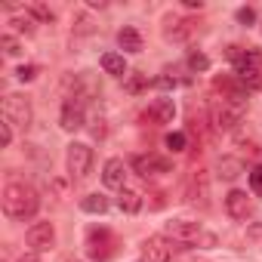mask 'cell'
I'll return each instance as SVG.
<instances>
[{
	"label": "cell",
	"instance_id": "obj_28",
	"mask_svg": "<svg viewBox=\"0 0 262 262\" xmlns=\"http://www.w3.org/2000/svg\"><path fill=\"white\" fill-rule=\"evenodd\" d=\"M37 74H40V68H37V65H19V68H16V77H19L22 83H31Z\"/></svg>",
	"mask_w": 262,
	"mask_h": 262
},
{
	"label": "cell",
	"instance_id": "obj_3",
	"mask_svg": "<svg viewBox=\"0 0 262 262\" xmlns=\"http://www.w3.org/2000/svg\"><path fill=\"white\" fill-rule=\"evenodd\" d=\"M114 250H117V237H114L105 225L86 228V256H90L93 262H108V259L114 256Z\"/></svg>",
	"mask_w": 262,
	"mask_h": 262
},
{
	"label": "cell",
	"instance_id": "obj_14",
	"mask_svg": "<svg viewBox=\"0 0 262 262\" xmlns=\"http://www.w3.org/2000/svg\"><path fill=\"white\" fill-rule=\"evenodd\" d=\"M173 117H176V102L170 96L155 99L148 105V111H145V120H151L155 126H167V123H173Z\"/></svg>",
	"mask_w": 262,
	"mask_h": 262
},
{
	"label": "cell",
	"instance_id": "obj_20",
	"mask_svg": "<svg viewBox=\"0 0 262 262\" xmlns=\"http://www.w3.org/2000/svg\"><path fill=\"white\" fill-rule=\"evenodd\" d=\"M117 43H120L123 53H142V34H139L133 25H123V28L117 31Z\"/></svg>",
	"mask_w": 262,
	"mask_h": 262
},
{
	"label": "cell",
	"instance_id": "obj_35",
	"mask_svg": "<svg viewBox=\"0 0 262 262\" xmlns=\"http://www.w3.org/2000/svg\"><path fill=\"white\" fill-rule=\"evenodd\" d=\"M185 7H188V10H204L201 0H185Z\"/></svg>",
	"mask_w": 262,
	"mask_h": 262
},
{
	"label": "cell",
	"instance_id": "obj_26",
	"mask_svg": "<svg viewBox=\"0 0 262 262\" xmlns=\"http://www.w3.org/2000/svg\"><path fill=\"white\" fill-rule=\"evenodd\" d=\"M167 148H170V151H185V148H188V136L182 133V129H176V133L167 136Z\"/></svg>",
	"mask_w": 262,
	"mask_h": 262
},
{
	"label": "cell",
	"instance_id": "obj_19",
	"mask_svg": "<svg viewBox=\"0 0 262 262\" xmlns=\"http://www.w3.org/2000/svg\"><path fill=\"white\" fill-rule=\"evenodd\" d=\"M244 170H247V167H244V161H241V158H231V155H222V158H219V164H216V176H219V179H225V182H234Z\"/></svg>",
	"mask_w": 262,
	"mask_h": 262
},
{
	"label": "cell",
	"instance_id": "obj_6",
	"mask_svg": "<svg viewBox=\"0 0 262 262\" xmlns=\"http://www.w3.org/2000/svg\"><path fill=\"white\" fill-rule=\"evenodd\" d=\"M213 90L222 96V102H228V105H237V108H247V86L234 77V74H219L216 80H213Z\"/></svg>",
	"mask_w": 262,
	"mask_h": 262
},
{
	"label": "cell",
	"instance_id": "obj_34",
	"mask_svg": "<svg viewBox=\"0 0 262 262\" xmlns=\"http://www.w3.org/2000/svg\"><path fill=\"white\" fill-rule=\"evenodd\" d=\"M247 237L250 241H262V222H247Z\"/></svg>",
	"mask_w": 262,
	"mask_h": 262
},
{
	"label": "cell",
	"instance_id": "obj_25",
	"mask_svg": "<svg viewBox=\"0 0 262 262\" xmlns=\"http://www.w3.org/2000/svg\"><path fill=\"white\" fill-rule=\"evenodd\" d=\"M188 68H191V71H207V68H210V56L201 53V50H191V53H188Z\"/></svg>",
	"mask_w": 262,
	"mask_h": 262
},
{
	"label": "cell",
	"instance_id": "obj_7",
	"mask_svg": "<svg viewBox=\"0 0 262 262\" xmlns=\"http://www.w3.org/2000/svg\"><path fill=\"white\" fill-rule=\"evenodd\" d=\"M210 120H213L216 129H237L241 120H244V108L228 105V102L219 99V102H213V108H210Z\"/></svg>",
	"mask_w": 262,
	"mask_h": 262
},
{
	"label": "cell",
	"instance_id": "obj_16",
	"mask_svg": "<svg viewBox=\"0 0 262 262\" xmlns=\"http://www.w3.org/2000/svg\"><path fill=\"white\" fill-rule=\"evenodd\" d=\"M102 182H105V188H117V191H123L126 185V164H123V158H108L105 161V167H102Z\"/></svg>",
	"mask_w": 262,
	"mask_h": 262
},
{
	"label": "cell",
	"instance_id": "obj_12",
	"mask_svg": "<svg viewBox=\"0 0 262 262\" xmlns=\"http://www.w3.org/2000/svg\"><path fill=\"white\" fill-rule=\"evenodd\" d=\"M194 19H179V16H167L164 19V40L170 43H185L194 34Z\"/></svg>",
	"mask_w": 262,
	"mask_h": 262
},
{
	"label": "cell",
	"instance_id": "obj_11",
	"mask_svg": "<svg viewBox=\"0 0 262 262\" xmlns=\"http://www.w3.org/2000/svg\"><path fill=\"white\" fill-rule=\"evenodd\" d=\"M59 126L65 129V133H77V129L86 126V114H83V102L77 99H68L59 111Z\"/></svg>",
	"mask_w": 262,
	"mask_h": 262
},
{
	"label": "cell",
	"instance_id": "obj_1",
	"mask_svg": "<svg viewBox=\"0 0 262 262\" xmlns=\"http://www.w3.org/2000/svg\"><path fill=\"white\" fill-rule=\"evenodd\" d=\"M4 213H7V219H13V222H28V219H34L37 216V210H40V194L31 188V185H25V182H10L7 188H4Z\"/></svg>",
	"mask_w": 262,
	"mask_h": 262
},
{
	"label": "cell",
	"instance_id": "obj_30",
	"mask_svg": "<svg viewBox=\"0 0 262 262\" xmlns=\"http://www.w3.org/2000/svg\"><path fill=\"white\" fill-rule=\"evenodd\" d=\"M234 19H237L241 25H253V22H256V10H253V7H241V10L234 13Z\"/></svg>",
	"mask_w": 262,
	"mask_h": 262
},
{
	"label": "cell",
	"instance_id": "obj_38",
	"mask_svg": "<svg viewBox=\"0 0 262 262\" xmlns=\"http://www.w3.org/2000/svg\"><path fill=\"white\" fill-rule=\"evenodd\" d=\"M71 262H74V259H71Z\"/></svg>",
	"mask_w": 262,
	"mask_h": 262
},
{
	"label": "cell",
	"instance_id": "obj_21",
	"mask_svg": "<svg viewBox=\"0 0 262 262\" xmlns=\"http://www.w3.org/2000/svg\"><path fill=\"white\" fill-rule=\"evenodd\" d=\"M99 65H102V71L111 74V77H126V74H129V71H126V59H123L120 53H102Z\"/></svg>",
	"mask_w": 262,
	"mask_h": 262
},
{
	"label": "cell",
	"instance_id": "obj_31",
	"mask_svg": "<svg viewBox=\"0 0 262 262\" xmlns=\"http://www.w3.org/2000/svg\"><path fill=\"white\" fill-rule=\"evenodd\" d=\"M0 145H4V148L13 145V123H10V120L0 123Z\"/></svg>",
	"mask_w": 262,
	"mask_h": 262
},
{
	"label": "cell",
	"instance_id": "obj_33",
	"mask_svg": "<svg viewBox=\"0 0 262 262\" xmlns=\"http://www.w3.org/2000/svg\"><path fill=\"white\" fill-rule=\"evenodd\" d=\"M126 77H129V80H126V90H129V93H139V90L148 83V80H145V77H139V74H126Z\"/></svg>",
	"mask_w": 262,
	"mask_h": 262
},
{
	"label": "cell",
	"instance_id": "obj_8",
	"mask_svg": "<svg viewBox=\"0 0 262 262\" xmlns=\"http://www.w3.org/2000/svg\"><path fill=\"white\" fill-rule=\"evenodd\" d=\"M185 201H188L191 207H201V210L210 207V179H207L204 170H194V173H191V179H188V185H185Z\"/></svg>",
	"mask_w": 262,
	"mask_h": 262
},
{
	"label": "cell",
	"instance_id": "obj_37",
	"mask_svg": "<svg viewBox=\"0 0 262 262\" xmlns=\"http://www.w3.org/2000/svg\"><path fill=\"white\" fill-rule=\"evenodd\" d=\"M142 262H145V259H142Z\"/></svg>",
	"mask_w": 262,
	"mask_h": 262
},
{
	"label": "cell",
	"instance_id": "obj_24",
	"mask_svg": "<svg viewBox=\"0 0 262 262\" xmlns=\"http://www.w3.org/2000/svg\"><path fill=\"white\" fill-rule=\"evenodd\" d=\"M0 50H4V56H22V43L16 34H0Z\"/></svg>",
	"mask_w": 262,
	"mask_h": 262
},
{
	"label": "cell",
	"instance_id": "obj_15",
	"mask_svg": "<svg viewBox=\"0 0 262 262\" xmlns=\"http://www.w3.org/2000/svg\"><path fill=\"white\" fill-rule=\"evenodd\" d=\"M133 170L148 179V176H161V173H170V161L167 158H158V155H136L133 158Z\"/></svg>",
	"mask_w": 262,
	"mask_h": 262
},
{
	"label": "cell",
	"instance_id": "obj_18",
	"mask_svg": "<svg viewBox=\"0 0 262 262\" xmlns=\"http://www.w3.org/2000/svg\"><path fill=\"white\" fill-rule=\"evenodd\" d=\"M10 25H13L16 34H25V37H31L37 31V19L31 16V10H13L10 13Z\"/></svg>",
	"mask_w": 262,
	"mask_h": 262
},
{
	"label": "cell",
	"instance_id": "obj_5",
	"mask_svg": "<svg viewBox=\"0 0 262 262\" xmlns=\"http://www.w3.org/2000/svg\"><path fill=\"white\" fill-rule=\"evenodd\" d=\"M65 167L71 173V179H86L90 170H93V148L86 142H71L68 151H65Z\"/></svg>",
	"mask_w": 262,
	"mask_h": 262
},
{
	"label": "cell",
	"instance_id": "obj_29",
	"mask_svg": "<svg viewBox=\"0 0 262 262\" xmlns=\"http://www.w3.org/2000/svg\"><path fill=\"white\" fill-rule=\"evenodd\" d=\"M250 191H253L256 198H262V167L250 170Z\"/></svg>",
	"mask_w": 262,
	"mask_h": 262
},
{
	"label": "cell",
	"instance_id": "obj_27",
	"mask_svg": "<svg viewBox=\"0 0 262 262\" xmlns=\"http://www.w3.org/2000/svg\"><path fill=\"white\" fill-rule=\"evenodd\" d=\"M28 10H31V16H34L37 22H47V25L56 19V13H53L50 7H43V4H34V7H28Z\"/></svg>",
	"mask_w": 262,
	"mask_h": 262
},
{
	"label": "cell",
	"instance_id": "obj_9",
	"mask_svg": "<svg viewBox=\"0 0 262 262\" xmlns=\"http://www.w3.org/2000/svg\"><path fill=\"white\" fill-rule=\"evenodd\" d=\"M204 225L201 222H188V219H173V222H167V237H173V241H179V244H201V237H204Z\"/></svg>",
	"mask_w": 262,
	"mask_h": 262
},
{
	"label": "cell",
	"instance_id": "obj_17",
	"mask_svg": "<svg viewBox=\"0 0 262 262\" xmlns=\"http://www.w3.org/2000/svg\"><path fill=\"white\" fill-rule=\"evenodd\" d=\"M225 213H228L234 222H247V219H250V198H247V191L231 188V191L225 194Z\"/></svg>",
	"mask_w": 262,
	"mask_h": 262
},
{
	"label": "cell",
	"instance_id": "obj_10",
	"mask_svg": "<svg viewBox=\"0 0 262 262\" xmlns=\"http://www.w3.org/2000/svg\"><path fill=\"white\" fill-rule=\"evenodd\" d=\"M25 241H28V247H31L34 253L53 250V244H56V228H53V222H34V225L25 231Z\"/></svg>",
	"mask_w": 262,
	"mask_h": 262
},
{
	"label": "cell",
	"instance_id": "obj_2",
	"mask_svg": "<svg viewBox=\"0 0 262 262\" xmlns=\"http://www.w3.org/2000/svg\"><path fill=\"white\" fill-rule=\"evenodd\" d=\"M234 77L247 90L262 93V53L259 50H241V56L234 59Z\"/></svg>",
	"mask_w": 262,
	"mask_h": 262
},
{
	"label": "cell",
	"instance_id": "obj_13",
	"mask_svg": "<svg viewBox=\"0 0 262 262\" xmlns=\"http://www.w3.org/2000/svg\"><path fill=\"white\" fill-rule=\"evenodd\" d=\"M142 256L145 262H170L173 259V244L164 234H151L142 241Z\"/></svg>",
	"mask_w": 262,
	"mask_h": 262
},
{
	"label": "cell",
	"instance_id": "obj_36",
	"mask_svg": "<svg viewBox=\"0 0 262 262\" xmlns=\"http://www.w3.org/2000/svg\"><path fill=\"white\" fill-rule=\"evenodd\" d=\"M22 262H37V259H22Z\"/></svg>",
	"mask_w": 262,
	"mask_h": 262
},
{
	"label": "cell",
	"instance_id": "obj_32",
	"mask_svg": "<svg viewBox=\"0 0 262 262\" xmlns=\"http://www.w3.org/2000/svg\"><path fill=\"white\" fill-rule=\"evenodd\" d=\"M74 22H77V25H74V34H90V31H93V22H90V16H86V13H80Z\"/></svg>",
	"mask_w": 262,
	"mask_h": 262
},
{
	"label": "cell",
	"instance_id": "obj_23",
	"mask_svg": "<svg viewBox=\"0 0 262 262\" xmlns=\"http://www.w3.org/2000/svg\"><path fill=\"white\" fill-rule=\"evenodd\" d=\"M117 207H120L123 213H139V210H142V194L133 191V188H123L120 198H117Z\"/></svg>",
	"mask_w": 262,
	"mask_h": 262
},
{
	"label": "cell",
	"instance_id": "obj_22",
	"mask_svg": "<svg viewBox=\"0 0 262 262\" xmlns=\"http://www.w3.org/2000/svg\"><path fill=\"white\" fill-rule=\"evenodd\" d=\"M80 210L90 216H102V213H108V198L105 194H86V198H80Z\"/></svg>",
	"mask_w": 262,
	"mask_h": 262
},
{
	"label": "cell",
	"instance_id": "obj_4",
	"mask_svg": "<svg viewBox=\"0 0 262 262\" xmlns=\"http://www.w3.org/2000/svg\"><path fill=\"white\" fill-rule=\"evenodd\" d=\"M4 120H10V123L19 126V129H28L31 120H34L31 99L22 96V93H10V96H4Z\"/></svg>",
	"mask_w": 262,
	"mask_h": 262
}]
</instances>
